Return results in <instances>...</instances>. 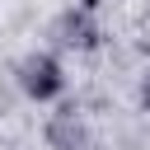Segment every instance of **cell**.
Returning a JSON list of instances; mask_svg holds the SVG:
<instances>
[{
    "label": "cell",
    "instance_id": "cell-1",
    "mask_svg": "<svg viewBox=\"0 0 150 150\" xmlns=\"http://www.w3.org/2000/svg\"><path fill=\"white\" fill-rule=\"evenodd\" d=\"M23 89H28L33 98H52V94L61 89V66H56L52 56H33V61H23Z\"/></svg>",
    "mask_w": 150,
    "mask_h": 150
}]
</instances>
